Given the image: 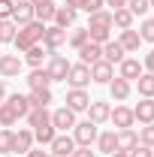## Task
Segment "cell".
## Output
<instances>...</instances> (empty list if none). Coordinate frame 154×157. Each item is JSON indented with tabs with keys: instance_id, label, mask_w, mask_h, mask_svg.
I'll return each instance as SVG.
<instances>
[{
	"instance_id": "f907efd6",
	"label": "cell",
	"mask_w": 154,
	"mask_h": 157,
	"mask_svg": "<svg viewBox=\"0 0 154 157\" xmlns=\"http://www.w3.org/2000/svg\"><path fill=\"white\" fill-rule=\"evenodd\" d=\"M109 157H130V154H127V151H112Z\"/></svg>"
},
{
	"instance_id": "2e32d148",
	"label": "cell",
	"mask_w": 154,
	"mask_h": 157,
	"mask_svg": "<svg viewBox=\"0 0 154 157\" xmlns=\"http://www.w3.org/2000/svg\"><path fill=\"white\" fill-rule=\"evenodd\" d=\"M30 6H33V18L42 21V24H48V21L55 18V0H30Z\"/></svg>"
},
{
	"instance_id": "4316f807",
	"label": "cell",
	"mask_w": 154,
	"mask_h": 157,
	"mask_svg": "<svg viewBox=\"0 0 154 157\" xmlns=\"http://www.w3.org/2000/svg\"><path fill=\"white\" fill-rule=\"evenodd\" d=\"M24 121H27V127H30V130H37V127L52 124V112H48V109H30V112L24 115Z\"/></svg>"
},
{
	"instance_id": "5bb4252c",
	"label": "cell",
	"mask_w": 154,
	"mask_h": 157,
	"mask_svg": "<svg viewBox=\"0 0 154 157\" xmlns=\"http://www.w3.org/2000/svg\"><path fill=\"white\" fill-rule=\"evenodd\" d=\"M133 118L139 124H154V97H142L133 106Z\"/></svg>"
},
{
	"instance_id": "f1b7e54d",
	"label": "cell",
	"mask_w": 154,
	"mask_h": 157,
	"mask_svg": "<svg viewBox=\"0 0 154 157\" xmlns=\"http://www.w3.org/2000/svg\"><path fill=\"white\" fill-rule=\"evenodd\" d=\"M88 39H91V36H88V27H79V24H76V27H70V30H67V45H70V48H76V52L88 42Z\"/></svg>"
},
{
	"instance_id": "e575fe53",
	"label": "cell",
	"mask_w": 154,
	"mask_h": 157,
	"mask_svg": "<svg viewBox=\"0 0 154 157\" xmlns=\"http://www.w3.org/2000/svg\"><path fill=\"white\" fill-rule=\"evenodd\" d=\"M136 88H139V97H154V73H142L136 78Z\"/></svg>"
},
{
	"instance_id": "b9f144b4",
	"label": "cell",
	"mask_w": 154,
	"mask_h": 157,
	"mask_svg": "<svg viewBox=\"0 0 154 157\" xmlns=\"http://www.w3.org/2000/svg\"><path fill=\"white\" fill-rule=\"evenodd\" d=\"M103 6H106L103 0H82V12H88V15L97 12V9H103Z\"/></svg>"
},
{
	"instance_id": "1f68e13d",
	"label": "cell",
	"mask_w": 154,
	"mask_h": 157,
	"mask_svg": "<svg viewBox=\"0 0 154 157\" xmlns=\"http://www.w3.org/2000/svg\"><path fill=\"white\" fill-rule=\"evenodd\" d=\"M6 103L18 112V118H24L30 112V103H27V94H6Z\"/></svg>"
},
{
	"instance_id": "5b68a950",
	"label": "cell",
	"mask_w": 154,
	"mask_h": 157,
	"mask_svg": "<svg viewBox=\"0 0 154 157\" xmlns=\"http://www.w3.org/2000/svg\"><path fill=\"white\" fill-rule=\"evenodd\" d=\"M67 85L70 88H88L91 85V67L88 63H70V73H67Z\"/></svg>"
},
{
	"instance_id": "4fadbf2b",
	"label": "cell",
	"mask_w": 154,
	"mask_h": 157,
	"mask_svg": "<svg viewBox=\"0 0 154 157\" xmlns=\"http://www.w3.org/2000/svg\"><path fill=\"white\" fill-rule=\"evenodd\" d=\"M112 78H115V67H112V63H106V60L91 63V82H94V85H109Z\"/></svg>"
},
{
	"instance_id": "30bf717a",
	"label": "cell",
	"mask_w": 154,
	"mask_h": 157,
	"mask_svg": "<svg viewBox=\"0 0 154 157\" xmlns=\"http://www.w3.org/2000/svg\"><path fill=\"white\" fill-rule=\"evenodd\" d=\"M73 151H76V139L70 133H58L48 145V154H58V157H70Z\"/></svg>"
},
{
	"instance_id": "816d5d0a",
	"label": "cell",
	"mask_w": 154,
	"mask_h": 157,
	"mask_svg": "<svg viewBox=\"0 0 154 157\" xmlns=\"http://www.w3.org/2000/svg\"><path fill=\"white\" fill-rule=\"evenodd\" d=\"M12 3H27V0H12Z\"/></svg>"
},
{
	"instance_id": "c3c4849f",
	"label": "cell",
	"mask_w": 154,
	"mask_h": 157,
	"mask_svg": "<svg viewBox=\"0 0 154 157\" xmlns=\"http://www.w3.org/2000/svg\"><path fill=\"white\" fill-rule=\"evenodd\" d=\"M64 6H70V9L79 12V9H82V0H64Z\"/></svg>"
},
{
	"instance_id": "681fc988",
	"label": "cell",
	"mask_w": 154,
	"mask_h": 157,
	"mask_svg": "<svg viewBox=\"0 0 154 157\" xmlns=\"http://www.w3.org/2000/svg\"><path fill=\"white\" fill-rule=\"evenodd\" d=\"M6 100V78H0V103Z\"/></svg>"
},
{
	"instance_id": "484cf974",
	"label": "cell",
	"mask_w": 154,
	"mask_h": 157,
	"mask_svg": "<svg viewBox=\"0 0 154 157\" xmlns=\"http://www.w3.org/2000/svg\"><path fill=\"white\" fill-rule=\"evenodd\" d=\"M12 21H15L18 27H24V24H30V21H33V6H30V0H27V3H15V6H12Z\"/></svg>"
},
{
	"instance_id": "bcb514c9",
	"label": "cell",
	"mask_w": 154,
	"mask_h": 157,
	"mask_svg": "<svg viewBox=\"0 0 154 157\" xmlns=\"http://www.w3.org/2000/svg\"><path fill=\"white\" fill-rule=\"evenodd\" d=\"M106 6H112V9H124L127 6V0H103Z\"/></svg>"
},
{
	"instance_id": "f35d334b",
	"label": "cell",
	"mask_w": 154,
	"mask_h": 157,
	"mask_svg": "<svg viewBox=\"0 0 154 157\" xmlns=\"http://www.w3.org/2000/svg\"><path fill=\"white\" fill-rule=\"evenodd\" d=\"M139 36H142V42H151V45H154V18H142V24H139Z\"/></svg>"
},
{
	"instance_id": "3957f363",
	"label": "cell",
	"mask_w": 154,
	"mask_h": 157,
	"mask_svg": "<svg viewBox=\"0 0 154 157\" xmlns=\"http://www.w3.org/2000/svg\"><path fill=\"white\" fill-rule=\"evenodd\" d=\"M42 45H45V52H48V55H55L58 48H64V45H67V30H64V27H58V24H45Z\"/></svg>"
},
{
	"instance_id": "7bdbcfd3",
	"label": "cell",
	"mask_w": 154,
	"mask_h": 157,
	"mask_svg": "<svg viewBox=\"0 0 154 157\" xmlns=\"http://www.w3.org/2000/svg\"><path fill=\"white\" fill-rule=\"evenodd\" d=\"M12 6H15L12 0H0V21H3V18H12Z\"/></svg>"
},
{
	"instance_id": "603a6c76",
	"label": "cell",
	"mask_w": 154,
	"mask_h": 157,
	"mask_svg": "<svg viewBox=\"0 0 154 157\" xmlns=\"http://www.w3.org/2000/svg\"><path fill=\"white\" fill-rule=\"evenodd\" d=\"M79 60H82V63H88V67L97 63V60H103V45H97V42L88 39V42L79 48Z\"/></svg>"
},
{
	"instance_id": "f5cc1de1",
	"label": "cell",
	"mask_w": 154,
	"mask_h": 157,
	"mask_svg": "<svg viewBox=\"0 0 154 157\" xmlns=\"http://www.w3.org/2000/svg\"><path fill=\"white\" fill-rule=\"evenodd\" d=\"M148 3H151V9H154V0H148Z\"/></svg>"
},
{
	"instance_id": "8992f818",
	"label": "cell",
	"mask_w": 154,
	"mask_h": 157,
	"mask_svg": "<svg viewBox=\"0 0 154 157\" xmlns=\"http://www.w3.org/2000/svg\"><path fill=\"white\" fill-rule=\"evenodd\" d=\"M52 127H55L58 133H70V130L76 127V112L67 109V106L55 109V112H52Z\"/></svg>"
},
{
	"instance_id": "83f0119b",
	"label": "cell",
	"mask_w": 154,
	"mask_h": 157,
	"mask_svg": "<svg viewBox=\"0 0 154 157\" xmlns=\"http://www.w3.org/2000/svg\"><path fill=\"white\" fill-rule=\"evenodd\" d=\"M133 12L124 6V9H112V27H118V30H130L133 27Z\"/></svg>"
},
{
	"instance_id": "60d3db41",
	"label": "cell",
	"mask_w": 154,
	"mask_h": 157,
	"mask_svg": "<svg viewBox=\"0 0 154 157\" xmlns=\"http://www.w3.org/2000/svg\"><path fill=\"white\" fill-rule=\"evenodd\" d=\"M127 9H130L133 15H148L151 3H148V0H127Z\"/></svg>"
},
{
	"instance_id": "ffe728a7",
	"label": "cell",
	"mask_w": 154,
	"mask_h": 157,
	"mask_svg": "<svg viewBox=\"0 0 154 157\" xmlns=\"http://www.w3.org/2000/svg\"><path fill=\"white\" fill-rule=\"evenodd\" d=\"M118 42H121V48L127 52V55H136L139 52V45H142V36H139V30H121L118 33Z\"/></svg>"
},
{
	"instance_id": "d6a6232c",
	"label": "cell",
	"mask_w": 154,
	"mask_h": 157,
	"mask_svg": "<svg viewBox=\"0 0 154 157\" xmlns=\"http://www.w3.org/2000/svg\"><path fill=\"white\" fill-rule=\"evenodd\" d=\"M15 124H18V112L3 100L0 103V127H15Z\"/></svg>"
},
{
	"instance_id": "cb8c5ba5",
	"label": "cell",
	"mask_w": 154,
	"mask_h": 157,
	"mask_svg": "<svg viewBox=\"0 0 154 157\" xmlns=\"http://www.w3.org/2000/svg\"><path fill=\"white\" fill-rule=\"evenodd\" d=\"M76 18H79V12L76 9H70V6H58L55 9V24L58 27H64V30H70V27H76Z\"/></svg>"
},
{
	"instance_id": "db71d44e",
	"label": "cell",
	"mask_w": 154,
	"mask_h": 157,
	"mask_svg": "<svg viewBox=\"0 0 154 157\" xmlns=\"http://www.w3.org/2000/svg\"><path fill=\"white\" fill-rule=\"evenodd\" d=\"M48 157H58V154H48Z\"/></svg>"
},
{
	"instance_id": "ba28073f",
	"label": "cell",
	"mask_w": 154,
	"mask_h": 157,
	"mask_svg": "<svg viewBox=\"0 0 154 157\" xmlns=\"http://www.w3.org/2000/svg\"><path fill=\"white\" fill-rule=\"evenodd\" d=\"M142 73H145V67H142L139 58H124L121 63H118V78H124V82H130V85H133Z\"/></svg>"
},
{
	"instance_id": "7dc6e473",
	"label": "cell",
	"mask_w": 154,
	"mask_h": 157,
	"mask_svg": "<svg viewBox=\"0 0 154 157\" xmlns=\"http://www.w3.org/2000/svg\"><path fill=\"white\" fill-rule=\"evenodd\" d=\"M24 157H48V151H42V148H30Z\"/></svg>"
},
{
	"instance_id": "11a10c76",
	"label": "cell",
	"mask_w": 154,
	"mask_h": 157,
	"mask_svg": "<svg viewBox=\"0 0 154 157\" xmlns=\"http://www.w3.org/2000/svg\"><path fill=\"white\" fill-rule=\"evenodd\" d=\"M151 52H154V48H151Z\"/></svg>"
},
{
	"instance_id": "836d02e7",
	"label": "cell",
	"mask_w": 154,
	"mask_h": 157,
	"mask_svg": "<svg viewBox=\"0 0 154 157\" xmlns=\"http://www.w3.org/2000/svg\"><path fill=\"white\" fill-rule=\"evenodd\" d=\"M15 33H18V24H15L12 18H3V21H0V45L12 42V39H15Z\"/></svg>"
},
{
	"instance_id": "d4e9b609",
	"label": "cell",
	"mask_w": 154,
	"mask_h": 157,
	"mask_svg": "<svg viewBox=\"0 0 154 157\" xmlns=\"http://www.w3.org/2000/svg\"><path fill=\"white\" fill-rule=\"evenodd\" d=\"M136 145H139V133H136L133 127H127V130H118V151H133Z\"/></svg>"
},
{
	"instance_id": "f6af8a7d",
	"label": "cell",
	"mask_w": 154,
	"mask_h": 157,
	"mask_svg": "<svg viewBox=\"0 0 154 157\" xmlns=\"http://www.w3.org/2000/svg\"><path fill=\"white\" fill-rule=\"evenodd\" d=\"M70 157H97V151H91V145H76V151Z\"/></svg>"
},
{
	"instance_id": "8d00e7d4",
	"label": "cell",
	"mask_w": 154,
	"mask_h": 157,
	"mask_svg": "<svg viewBox=\"0 0 154 157\" xmlns=\"http://www.w3.org/2000/svg\"><path fill=\"white\" fill-rule=\"evenodd\" d=\"M12 145H15V130L3 127L0 130V154H12Z\"/></svg>"
},
{
	"instance_id": "8fae6325",
	"label": "cell",
	"mask_w": 154,
	"mask_h": 157,
	"mask_svg": "<svg viewBox=\"0 0 154 157\" xmlns=\"http://www.w3.org/2000/svg\"><path fill=\"white\" fill-rule=\"evenodd\" d=\"M112 115V106H109V100H91V106H88V121H94L97 127L100 124H106Z\"/></svg>"
},
{
	"instance_id": "9a60e30c",
	"label": "cell",
	"mask_w": 154,
	"mask_h": 157,
	"mask_svg": "<svg viewBox=\"0 0 154 157\" xmlns=\"http://www.w3.org/2000/svg\"><path fill=\"white\" fill-rule=\"evenodd\" d=\"M30 148H33V130H30V127H18V133H15V145H12V154L24 157Z\"/></svg>"
},
{
	"instance_id": "ac0fdd59",
	"label": "cell",
	"mask_w": 154,
	"mask_h": 157,
	"mask_svg": "<svg viewBox=\"0 0 154 157\" xmlns=\"http://www.w3.org/2000/svg\"><path fill=\"white\" fill-rule=\"evenodd\" d=\"M106 88H109V94H112L115 103H124V100H130V94H133V85H130V82H124V78H118V76L112 78Z\"/></svg>"
},
{
	"instance_id": "4dcf8cb0",
	"label": "cell",
	"mask_w": 154,
	"mask_h": 157,
	"mask_svg": "<svg viewBox=\"0 0 154 157\" xmlns=\"http://www.w3.org/2000/svg\"><path fill=\"white\" fill-rule=\"evenodd\" d=\"M27 88H52V78H48V73H45V67L30 70V76H27Z\"/></svg>"
},
{
	"instance_id": "277c9868",
	"label": "cell",
	"mask_w": 154,
	"mask_h": 157,
	"mask_svg": "<svg viewBox=\"0 0 154 157\" xmlns=\"http://www.w3.org/2000/svg\"><path fill=\"white\" fill-rule=\"evenodd\" d=\"M45 73L52 82H67V73H70V60L64 58V55H48V63H45Z\"/></svg>"
},
{
	"instance_id": "7a4b0ae2",
	"label": "cell",
	"mask_w": 154,
	"mask_h": 157,
	"mask_svg": "<svg viewBox=\"0 0 154 157\" xmlns=\"http://www.w3.org/2000/svg\"><path fill=\"white\" fill-rule=\"evenodd\" d=\"M97 133H100V127L94 121H76V127L70 130V136L76 139V145H94Z\"/></svg>"
},
{
	"instance_id": "d6986e66",
	"label": "cell",
	"mask_w": 154,
	"mask_h": 157,
	"mask_svg": "<svg viewBox=\"0 0 154 157\" xmlns=\"http://www.w3.org/2000/svg\"><path fill=\"white\" fill-rule=\"evenodd\" d=\"M124 58H127V52L121 48V42H118V39H109V42H103V60H106V63L118 67Z\"/></svg>"
},
{
	"instance_id": "d590c367",
	"label": "cell",
	"mask_w": 154,
	"mask_h": 157,
	"mask_svg": "<svg viewBox=\"0 0 154 157\" xmlns=\"http://www.w3.org/2000/svg\"><path fill=\"white\" fill-rule=\"evenodd\" d=\"M58 136V130L52 127V124H45V127H37L33 130V142H39V145H52V139Z\"/></svg>"
},
{
	"instance_id": "e0dca14e",
	"label": "cell",
	"mask_w": 154,
	"mask_h": 157,
	"mask_svg": "<svg viewBox=\"0 0 154 157\" xmlns=\"http://www.w3.org/2000/svg\"><path fill=\"white\" fill-rule=\"evenodd\" d=\"M94 145H97V151H103V154L118 151V130H100Z\"/></svg>"
},
{
	"instance_id": "74e56055",
	"label": "cell",
	"mask_w": 154,
	"mask_h": 157,
	"mask_svg": "<svg viewBox=\"0 0 154 157\" xmlns=\"http://www.w3.org/2000/svg\"><path fill=\"white\" fill-rule=\"evenodd\" d=\"M88 36H91V42L103 45V42L112 39V27H88Z\"/></svg>"
},
{
	"instance_id": "44dd1931",
	"label": "cell",
	"mask_w": 154,
	"mask_h": 157,
	"mask_svg": "<svg viewBox=\"0 0 154 157\" xmlns=\"http://www.w3.org/2000/svg\"><path fill=\"white\" fill-rule=\"evenodd\" d=\"M52 88H30V94H27V103H30V109H48V103H52Z\"/></svg>"
},
{
	"instance_id": "7c38bea8",
	"label": "cell",
	"mask_w": 154,
	"mask_h": 157,
	"mask_svg": "<svg viewBox=\"0 0 154 157\" xmlns=\"http://www.w3.org/2000/svg\"><path fill=\"white\" fill-rule=\"evenodd\" d=\"M109 121L115 124L118 130H127V127H133V124H136V118H133V109H130V106H124V103H118L115 109H112Z\"/></svg>"
},
{
	"instance_id": "9c48e42d",
	"label": "cell",
	"mask_w": 154,
	"mask_h": 157,
	"mask_svg": "<svg viewBox=\"0 0 154 157\" xmlns=\"http://www.w3.org/2000/svg\"><path fill=\"white\" fill-rule=\"evenodd\" d=\"M24 70L21 55H0V78H18Z\"/></svg>"
},
{
	"instance_id": "52a82bcc",
	"label": "cell",
	"mask_w": 154,
	"mask_h": 157,
	"mask_svg": "<svg viewBox=\"0 0 154 157\" xmlns=\"http://www.w3.org/2000/svg\"><path fill=\"white\" fill-rule=\"evenodd\" d=\"M64 103H67V109H73V112H88V106H91V97H88V91L85 88H70L67 91V97H64Z\"/></svg>"
},
{
	"instance_id": "ee69618b",
	"label": "cell",
	"mask_w": 154,
	"mask_h": 157,
	"mask_svg": "<svg viewBox=\"0 0 154 157\" xmlns=\"http://www.w3.org/2000/svg\"><path fill=\"white\" fill-rule=\"evenodd\" d=\"M130 157H154V148H148V145H136L133 151H130Z\"/></svg>"
},
{
	"instance_id": "ab89813d",
	"label": "cell",
	"mask_w": 154,
	"mask_h": 157,
	"mask_svg": "<svg viewBox=\"0 0 154 157\" xmlns=\"http://www.w3.org/2000/svg\"><path fill=\"white\" fill-rule=\"evenodd\" d=\"M139 145L154 148V124H142V127H139Z\"/></svg>"
},
{
	"instance_id": "f546056e",
	"label": "cell",
	"mask_w": 154,
	"mask_h": 157,
	"mask_svg": "<svg viewBox=\"0 0 154 157\" xmlns=\"http://www.w3.org/2000/svg\"><path fill=\"white\" fill-rule=\"evenodd\" d=\"M88 27H112V9H97L88 15Z\"/></svg>"
},
{
	"instance_id": "7402d4cb",
	"label": "cell",
	"mask_w": 154,
	"mask_h": 157,
	"mask_svg": "<svg viewBox=\"0 0 154 157\" xmlns=\"http://www.w3.org/2000/svg\"><path fill=\"white\" fill-rule=\"evenodd\" d=\"M48 58V52H45V45H42V42H37V45H30V48H27V52H24V63H27V67H30V70H39V67H42V60Z\"/></svg>"
},
{
	"instance_id": "6da1fadb",
	"label": "cell",
	"mask_w": 154,
	"mask_h": 157,
	"mask_svg": "<svg viewBox=\"0 0 154 157\" xmlns=\"http://www.w3.org/2000/svg\"><path fill=\"white\" fill-rule=\"evenodd\" d=\"M42 33H45V24L42 21H30V24H24V27H18V33H15V39H12V45H15V52H27L30 45H37V42H42Z\"/></svg>"
}]
</instances>
